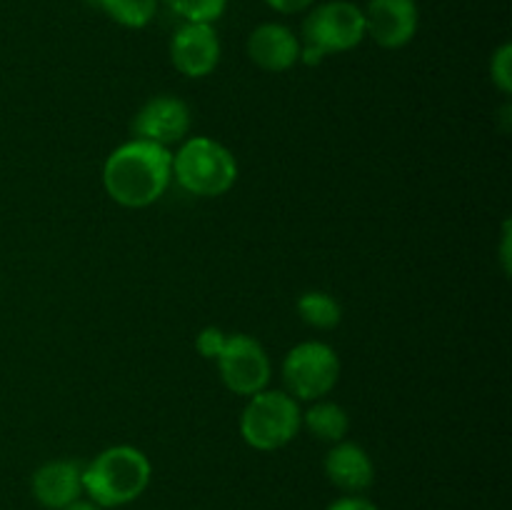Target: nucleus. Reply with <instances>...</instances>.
Instances as JSON below:
<instances>
[{"label":"nucleus","mask_w":512,"mask_h":510,"mask_svg":"<svg viewBox=\"0 0 512 510\" xmlns=\"http://www.w3.org/2000/svg\"><path fill=\"white\" fill-rule=\"evenodd\" d=\"M303 425L325 443H340L345 440L350 430V415L343 405L333 403V400H313L308 410L303 413Z\"/></svg>","instance_id":"nucleus-14"},{"label":"nucleus","mask_w":512,"mask_h":510,"mask_svg":"<svg viewBox=\"0 0 512 510\" xmlns=\"http://www.w3.org/2000/svg\"><path fill=\"white\" fill-rule=\"evenodd\" d=\"M248 55L265 73H285L300 63V38L283 23H260L248 38Z\"/></svg>","instance_id":"nucleus-12"},{"label":"nucleus","mask_w":512,"mask_h":510,"mask_svg":"<svg viewBox=\"0 0 512 510\" xmlns=\"http://www.w3.org/2000/svg\"><path fill=\"white\" fill-rule=\"evenodd\" d=\"M325 510H378L368 498H360V495H345L338 498L335 503H330Z\"/></svg>","instance_id":"nucleus-19"},{"label":"nucleus","mask_w":512,"mask_h":510,"mask_svg":"<svg viewBox=\"0 0 512 510\" xmlns=\"http://www.w3.org/2000/svg\"><path fill=\"white\" fill-rule=\"evenodd\" d=\"M165 5L185 23H215L225 13L228 0H165Z\"/></svg>","instance_id":"nucleus-17"},{"label":"nucleus","mask_w":512,"mask_h":510,"mask_svg":"<svg viewBox=\"0 0 512 510\" xmlns=\"http://www.w3.org/2000/svg\"><path fill=\"white\" fill-rule=\"evenodd\" d=\"M195 348L203 358L218 363L220 380L235 395L260 393L270 383V358L263 345L245 333H223L220 328L200 330Z\"/></svg>","instance_id":"nucleus-3"},{"label":"nucleus","mask_w":512,"mask_h":510,"mask_svg":"<svg viewBox=\"0 0 512 510\" xmlns=\"http://www.w3.org/2000/svg\"><path fill=\"white\" fill-rule=\"evenodd\" d=\"M153 465L133 445H113L83 468V493L100 508H120L138 500L150 485Z\"/></svg>","instance_id":"nucleus-2"},{"label":"nucleus","mask_w":512,"mask_h":510,"mask_svg":"<svg viewBox=\"0 0 512 510\" xmlns=\"http://www.w3.org/2000/svg\"><path fill=\"white\" fill-rule=\"evenodd\" d=\"M33 498L45 510H63L83 495V468L75 460H50L33 473Z\"/></svg>","instance_id":"nucleus-11"},{"label":"nucleus","mask_w":512,"mask_h":510,"mask_svg":"<svg viewBox=\"0 0 512 510\" xmlns=\"http://www.w3.org/2000/svg\"><path fill=\"white\" fill-rule=\"evenodd\" d=\"M503 268L505 273H510V223H505V230H503Z\"/></svg>","instance_id":"nucleus-21"},{"label":"nucleus","mask_w":512,"mask_h":510,"mask_svg":"<svg viewBox=\"0 0 512 510\" xmlns=\"http://www.w3.org/2000/svg\"><path fill=\"white\" fill-rule=\"evenodd\" d=\"M175 183L198 198L225 195L238 180V160L213 138H185L173 155Z\"/></svg>","instance_id":"nucleus-4"},{"label":"nucleus","mask_w":512,"mask_h":510,"mask_svg":"<svg viewBox=\"0 0 512 510\" xmlns=\"http://www.w3.org/2000/svg\"><path fill=\"white\" fill-rule=\"evenodd\" d=\"M365 38V15L348 0H330L310 10L303 23L300 60L305 65L323 63L328 55L348 53Z\"/></svg>","instance_id":"nucleus-5"},{"label":"nucleus","mask_w":512,"mask_h":510,"mask_svg":"<svg viewBox=\"0 0 512 510\" xmlns=\"http://www.w3.org/2000/svg\"><path fill=\"white\" fill-rule=\"evenodd\" d=\"M123 28L140 30L158 13V0H88Z\"/></svg>","instance_id":"nucleus-16"},{"label":"nucleus","mask_w":512,"mask_h":510,"mask_svg":"<svg viewBox=\"0 0 512 510\" xmlns=\"http://www.w3.org/2000/svg\"><path fill=\"white\" fill-rule=\"evenodd\" d=\"M363 15L365 35L385 50L405 48L418 33L420 13L415 0H370Z\"/></svg>","instance_id":"nucleus-10"},{"label":"nucleus","mask_w":512,"mask_h":510,"mask_svg":"<svg viewBox=\"0 0 512 510\" xmlns=\"http://www.w3.org/2000/svg\"><path fill=\"white\" fill-rule=\"evenodd\" d=\"M220 38L213 23H183L170 40V63L185 78H205L220 63Z\"/></svg>","instance_id":"nucleus-8"},{"label":"nucleus","mask_w":512,"mask_h":510,"mask_svg":"<svg viewBox=\"0 0 512 510\" xmlns=\"http://www.w3.org/2000/svg\"><path fill=\"white\" fill-rule=\"evenodd\" d=\"M63 510H105V508H100V505L90 503V500H75V503H70L68 508H63Z\"/></svg>","instance_id":"nucleus-22"},{"label":"nucleus","mask_w":512,"mask_h":510,"mask_svg":"<svg viewBox=\"0 0 512 510\" xmlns=\"http://www.w3.org/2000/svg\"><path fill=\"white\" fill-rule=\"evenodd\" d=\"M325 475L343 493L360 495L373 485L375 465L368 450L350 440H340L325 455Z\"/></svg>","instance_id":"nucleus-13"},{"label":"nucleus","mask_w":512,"mask_h":510,"mask_svg":"<svg viewBox=\"0 0 512 510\" xmlns=\"http://www.w3.org/2000/svg\"><path fill=\"white\" fill-rule=\"evenodd\" d=\"M190 108L175 95H158L150 98L133 118V133L138 140L163 145H180L190 133Z\"/></svg>","instance_id":"nucleus-9"},{"label":"nucleus","mask_w":512,"mask_h":510,"mask_svg":"<svg viewBox=\"0 0 512 510\" xmlns=\"http://www.w3.org/2000/svg\"><path fill=\"white\" fill-rule=\"evenodd\" d=\"M285 393L295 400H320L338 385L340 358L328 343L305 340L298 343L283 360Z\"/></svg>","instance_id":"nucleus-7"},{"label":"nucleus","mask_w":512,"mask_h":510,"mask_svg":"<svg viewBox=\"0 0 512 510\" xmlns=\"http://www.w3.org/2000/svg\"><path fill=\"white\" fill-rule=\"evenodd\" d=\"M490 78L503 95L512 93V45L503 43L490 60Z\"/></svg>","instance_id":"nucleus-18"},{"label":"nucleus","mask_w":512,"mask_h":510,"mask_svg":"<svg viewBox=\"0 0 512 510\" xmlns=\"http://www.w3.org/2000/svg\"><path fill=\"white\" fill-rule=\"evenodd\" d=\"M298 315L305 325L315 330H333L338 328L343 320V308L338 300L323 290H310V293L300 295L298 300Z\"/></svg>","instance_id":"nucleus-15"},{"label":"nucleus","mask_w":512,"mask_h":510,"mask_svg":"<svg viewBox=\"0 0 512 510\" xmlns=\"http://www.w3.org/2000/svg\"><path fill=\"white\" fill-rule=\"evenodd\" d=\"M173 180V153L163 145L133 138L108 155L103 188L123 208H148L163 198Z\"/></svg>","instance_id":"nucleus-1"},{"label":"nucleus","mask_w":512,"mask_h":510,"mask_svg":"<svg viewBox=\"0 0 512 510\" xmlns=\"http://www.w3.org/2000/svg\"><path fill=\"white\" fill-rule=\"evenodd\" d=\"M303 428V410L298 400L285 390H260L250 395L240 415V435L245 443L260 453H270L298 435Z\"/></svg>","instance_id":"nucleus-6"},{"label":"nucleus","mask_w":512,"mask_h":510,"mask_svg":"<svg viewBox=\"0 0 512 510\" xmlns=\"http://www.w3.org/2000/svg\"><path fill=\"white\" fill-rule=\"evenodd\" d=\"M265 3H268L273 10H278V13L293 15V13H303V10H308L315 0H265Z\"/></svg>","instance_id":"nucleus-20"}]
</instances>
